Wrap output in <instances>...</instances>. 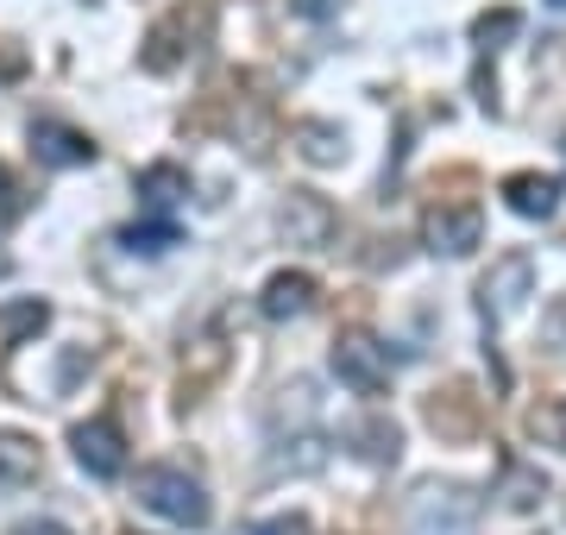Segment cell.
Returning <instances> with one entry per match:
<instances>
[{"label": "cell", "mask_w": 566, "mask_h": 535, "mask_svg": "<svg viewBox=\"0 0 566 535\" xmlns=\"http://www.w3.org/2000/svg\"><path fill=\"white\" fill-rule=\"evenodd\" d=\"M139 504L151 516H164V523H177V529H208V516H214L202 479L182 473V466H145L139 473Z\"/></svg>", "instance_id": "obj_1"}, {"label": "cell", "mask_w": 566, "mask_h": 535, "mask_svg": "<svg viewBox=\"0 0 566 535\" xmlns=\"http://www.w3.org/2000/svg\"><path fill=\"white\" fill-rule=\"evenodd\" d=\"M327 366H334V378H340L353 397H385L390 391V347L365 328H346L340 340H334V353H327Z\"/></svg>", "instance_id": "obj_2"}, {"label": "cell", "mask_w": 566, "mask_h": 535, "mask_svg": "<svg viewBox=\"0 0 566 535\" xmlns=\"http://www.w3.org/2000/svg\"><path fill=\"white\" fill-rule=\"evenodd\" d=\"M528 296H535V259H528V252H504V259L479 277V310H485L491 328L510 322V315H523Z\"/></svg>", "instance_id": "obj_3"}, {"label": "cell", "mask_w": 566, "mask_h": 535, "mask_svg": "<svg viewBox=\"0 0 566 535\" xmlns=\"http://www.w3.org/2000/svg\"><path fill=\"white\" fill-rule=\"evenodd\" d=\"M409 523H416V535H465L479 523V492H465V485H422L409 497Z\"/></svg>", "instance_id": "obj_4"}, {"label": "cell", "mask_w": 566, "mask_h": 535, "mask_svg": "<svg viewBox=\"0 0 566 535\" xmlns=\"http://www.w3.org/2000/svg\"><path fill=\"white\" fill-rule=\"evenodd\" d=\"M422 240L434 259H465V252L485 240V214L472 202H434L422 214Z\"/></svg>", "instance_id": "obj_5"}, {"label": "cell", "mask_w": 566, "mask_h": 535, "mask_svg": "<svg viewBox=\"0 0 566 535\" xmlns=\"http://www.w3.org/2000/svg\"><path fill=\"white\" fill-rule=\"evenodd\" d=\"M70 448H76V466H82L88 479H120V473H126V434H120V422H114V416L76 422Z\"/></svg>", "instance_id": "obj_6"}, {"label": "cell", "mask_w": 566, "mask_h": 535, "mask_svg": "<svg viewBox=\"0 0 566 535\" xmlns=\"http://www.w3.org/2000/svg\"><path fill=\"white\" fill-rule=\"evenodd\" d=\"M277 233L290 246H327L334 240V208L322 196H308V189H290L277 208Z\"/></svg>", "instance_id": "obj_7"}, {"label": "cell", "mask_w": 566, "mask_h": 535, "mask_svg": "<svg viewBox=\"0 0 566 535\" xmlns=\"http://www.w3.org/2000/svg\"><path fill=\"white\" fill-rule=\"evenodd\" d=\"M208 32V7H177L170 20H158L151 25V39H145V70H177L182 63V51H196V44H182V39H202Z\"/></svg>", "instance_id": "obj_8"}, {"label": "cell", "mask_w": 566, "mask_h": 535, "mask_svg": "<svg viewBox=\"0 0 566 535\" xmlns=\"http://www.w3.org/2000/svg\"><path fill=\"white\" fill-rule=\"evenodd\" d=\"M308 310H315V277H308V271H277V277H264V290H259L264 322H303Z\"/></svg>", "instance_id": "obj_9"}, {"label": "cell", "mask_w": 566, "mask_h": 535, "mask_svg": "<svg viewBox=\"0 0 566 535\" xmlns=\"http://www.w3.org/2000/svg\"><path fill=\"white\" fill-rule=\"evenodd\" d=\"M32 151H39V165H51V170L95 165V139L76 133V126H63V120H39V126H32Z\"/></svg>", "instance_id": "obj_10"}, {"label": "cell", "mask_w": 566, "mask_h": 535, "mask_svg": "<svg viewBox=\"0 0 566 535\" xmlns=\"http://www.w3.org/2000/svg\"><path fill=\"white\" fill-rule=\"evenodd\" d=\"M504 202H510V214H523V221H547V214L560 208V177L516 170V177H504Z\"/></svg>", "instance_id": "obj_11"}, {"label": "cell", "mask_w": 566, "mask_h": 535, "mask_svg": "<svg viewBox=\"0 0 566 535\" xmlns=\"http://www.w3.org/2000/svg\"><path fill=\"white\" fill-rule=\"evenodd\" d=\"M497 497H504L510 511H542L547 473L542 466H528V460H516V453H504V466H497Z\"/></svg>", "instance_id": "obj_12"}, {"label": "cell", "mask_w": 566, "mask_h": 535, "mask_svg": "<svg viewBox=\"0 0 566 535\" xmlns=\"http://www.w3.org/2000/svg\"><path fill=\"white\" fill-rule=\"evenodd\" d=\"M346 441H353V453L371 460V466H397V453H403V429H397L390 416H365V422H353Z\"/></svg>", "instance_id": "obj_13"}, {"label": "cell", "mask_w": 566, "mask_h": 535, "mask_svg": "<svg viewBox=\"0 0 566 535\" xmlns=\"http://www.w3.org/2000/svg\"><path fill=\"white\" fill-rule=\"evenodd\" d=\"M189 196V170L182 165H145L139 170V208L145 214H170Z\"/></svg>", "instance_id": "obj_14"}, {"label": "cell", "mask_w": 566, "mask_h": 535, "mask_svg": "<svg viewBox=\"0 0 566 535\" xmlns=\"http://www.w3.org/2000/svg\"><path fill=\"white\" fill-rule=\"evenodd\" d=\"M290 139L303 145L308 165H340V158H346V133L334 120H296V126H290Z\"/></svg>", "instance_id": "obj_15"}, {"label": "cell", "mask_w": 566, "mask_h": 535, "mask_svg": "<svg viewBox=\"0 0 566 535\" xmlns=\"http://www.w3.org/2000/svg\"><path fill=\"white\" fill-rule=\"evenodd\" d=\"M25 479H39V441L0 429V492L7 485H25Z\"/></svg>", "instance_id": "obj_16"}, {"label": "cell", "mask_w": 566, "mask_h": 535, "mask_svg": "<svg viewBox=\"0 0 566 535\" xmlns=\"http://www.w3.org/2000/svg\"><path fill=\"white\" fill-rule=\"evenodd\" d=\"M44 322H51V303H39V296L7 303V310H0V340H7V347H20L25 334H39Z\"/></svg>", "instance_id": "obj_17"}, {"label": "cell", "mask_w": 566, "mask_h": 535, "mask_svg": "<svg viewBox=\"0 0 566 535\" xmlns=\"http://www.w3.org/2000/svg\"><path fill=\"white\" fill-rule=\"evenodd\" d=\"M516 32H523V13L516 7H491V13L472 20V44L479 51H504V39H516Z\"/></svg>", "instance_id": "obj_18"}, {"label": "cell", "mask_w": 566, "mask_h": 535, "mask_svg": "<svg viewBox=\"0 0 566 535\" xmlns=\"http://www.w3.org/2000/svg\"><path fill=\"white\" fill-rule=\"evenodd\" d=\"M528 434H535L542 448L566 453V397H547L542 410H528Z\"/></svg>", "instance_id": "obj_19"}, {"label": "cell", "mask_w": 566, "mask_h": 535, "mask_svg": "<svg viewBox=\"0 0 566 535\" xmlns=\"http://www.w3.org/2000/svg\"><path fill=\"white\" fill-rule=\"evenodd\" d=\"M120 246H133V252H170V246H182V240H177V227H170V221H133V227H126V233H120Z\"/></svg>", "instance_id": "obj_20"}, {"label": "cell", "mask_w": 566, "mask_h": 535, "mask_svg": "<svg viewBox=\"0 0 566 535\" xmlns=\"http://www.w3.org/2000/svg\"><path fill=\"white\" fill-rule=\"evenodd\" d=\"M233 535H308V516H264V523H240Z\"/></svg>", "instance_id": "obj_21"}, {"label": "cell", "mask_w": 566, "mask_h": 535, "mask_svg": "<svg viewBox=\"0 0 566 535\" xmlns=\"http://www.w3.org/2000/svg\"><path fill=\"white\" fill-rule=\"evenodd\" d=\"M25 208V196H20V183H13V170L0 165V227L13 221V214H20Z\"/></svg>", "instance_id": "obj_22"}, {"label": "cell", "mask_w": 566, "mask_h": 535, "mask_svg": "<svg viewBox=\"0 0 566 535\" xmlns=\"http://www.w3.org/2000/svg\"><path fill=\"white\" fill-rule=\"evenodd\" d=\"M13 535H70V529H63V523H51V516H39V523H20Z\"/></svg>", "instance_id": "obj_23"}, {"label": "cell", "mask_w": 566, "mask_h": 535, "mask_svg": "<svg viewBox=\"0 0 566 535\" xmlns=\"http://www.w3.org/2000/svg\"><path fill=\"white\" fill-rule=\"evenodd\" d=\"M547 340H554V347H566V303L554 310V328H547Z\"/></svg>", "instance_id": "obj_24"}, {"label": "cell", "mask_w": 566, "mask_h": 535, "mask_svg": "<svg viewBox=\"0 0 566 535\" xmlns=\"http://www.w3.org/2000/svg\"><path fill=\"white\" fill-rule=\"evenodd\" d=\"M0 277H7V252H0Z\"/></svg>", "instance_id": "obj_25"}, {"label": "cell", "mask_w": 566, "mask_h": 535, "mask_svg": "<svg viewBox=\"0 0 566 535\" xmlns=\"http://www.w3.org/2000/svg\"><path fill=\"white\" fill-rule=\"evenodd\" d=\"M547 7H560V13H566V0H547Z\"/></svg>", "instance_id": "obj_26"}]
</instances>
